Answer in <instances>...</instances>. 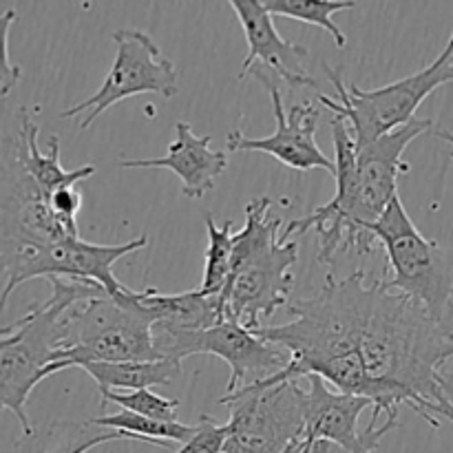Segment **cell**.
I'll list each match as a JSON object with an SVG mask.
<instances>
[{"mask_svg": "<svg viewBox=\"0 0 453 453\" xmlns=\"http://www.w3.org/2000/svg\"><path fill=\"white\" fill-rule=\"evenodd\" d=\"M330 127L336 153V195L310 215L292 219L283 230L286 239L310 230L317 233V259L327 265L339 252L370 255L376 243L372 226L379 224L396 199L401 175L410 173L403 153L416 137L432 131L434 122L416 118L407 127L363 146H357L345 119L332 118Z\"/></svg>", "mask_w": 453, "mask_h": 453, "instance_id": "1", "label": "cell"}, {"mask_svg": "<svg viewBox=\"0 0 453 453\" xmlns=\"http://www.w3.org/2000/svg\"><path fill=\"white\" fill-rule=\"evenodd\" d=\"M361 358L374 410L398 416L407 405L434 429L441 427L436 396L453 358V321L432 317L410 296L389 292L379 279Z\"/></svg>", "mask_w": 453, "mask_h": 453, "instance_id": "2", "label": "cell"}, {"mask_svg": "<svg viewBox=\"0 0 453 453\" xmlns=\"http://www.w3.org/2000/svg\"><path fill=\"white\" fill-rule=\"evenodd\" d=\"M376 296V281L365 283V273L357 270L345 279L327 274L326 286L312 299L288 305L290 323L264 326L255 334L290 354V361L261 385L288 383L308 376H326L334 363L361 354V341L370 321Z\"/></svg>", "mask_w": 453, "mask_h": 453, "instance_id": "3", "label": "cell"}, {"mask_svg": "<svg viewBox=\"0 0 453 453\" xmlns=\"http://www.w3.org/2000/svg\"><path fill=\"white\" fill-rule=\"evenodd\" d=\"M268 195L246 203V226L234 233V259L221 292L226 321L257 332L265 319L290 305L299 243L283 237V219L270 212Z\"/></svg>", "mask_w": 453, "mask_h": 453, "instance_id": "4", "label": "cell"}, {"mask_svg": "<svg viewBox=\"0 0 453 453\" xmlns=\"http://www.w3.org/2000/svg\"><path fill=\"white\" fill-rule=\"evenodd\" d=\"M51 295L34 303L13 326L0 330V405L20 423L25 438L35 436L25 407L31 392L47 376L58 374L66 314L71 308L109 292L97 283L49 279Z\"/></svg>", "mask_w": 453, "mask_h": 453, "instance_id": "5", "label": "cell"}, {"mask_svg": "<svg viewBox=\"0 0 453 453\" xmlns=\"http://www.w3.org/2000/svg\"><path fill=\"white\" fill-rule=\"evenodd\" d=\"M155 314L140 303V292L97 296L78 303L66 314L65 341L56 372L84 363L159 361L153 341Z\"/></svg>", "mask_w": 453, "mask_h": 453, "instance_id": "6", "label": "cell"}, {"mask_svg": "<svg viewBox=\"0 0 453 453\" xmlns=\"http://www.w3.org/2000/svg\"><path fill=\"white\" fill-rule=\"evenodd\" d=\"M326 73L336 93L334 97L319 93V102L327 106L334 118L348 122L357 146L370 144L414 122L418 106L436 88L453 82V31L432 65L385 87L363 91L357 84H345L341 71L332 66L326 65Z\"/></svg>", "mask_w": 453, "mask_h": 453, "instance_id": "7", "label": "cell"}, {"mask_svg": "<svg viewBox=\"0 0 453 453\" xmlns=\"http://www.w3.org/2000/svg\"><path fill=\"white\" fill-rule=\"evenodd\" d=\"M372 234L385 246L392 270V279H380L383 286L414 299L432 317L453 321V248L441 246L416 228L401 195L372 226Z\"/></svg>", "mask_w": 453, "mask_h": 453, "instance_id": "8", "label": "cell"}, {"mask_svg": "<svg viewBox=\"0 0 453 453\" xmlns=\"http://www.w3.org/2000/svg\"><path fill=\"white\" fill-rule=\"evenodd\" d=\"M149 243L146 234L131 239L118 246H100L88 243L84 239H69L60 243L40 242H4L0 243L3 257L4 288L0 296V305H7L9 296L16 288H20L31 279H73V281L97 283L111 296H124L131 288L118 281L113 274V264L131 252L142 250Z\"/></svg>", "mask_w": 453, "mask_h": 453, "instance_id": "9", "label": "cell"}, {"mask_svg": "<svg viewBox=\"0 0 453 453\" xmlns=\"http://www.w3.org/2000/svg\"><path fill=\"white\" fill-rule=\"evenodd\" d=\"M230 407V438L224 453H286L305 441L308 389L299 380L277 385L252 383L221 396Z\"/></svg>", "mask_w": 453, "mask_h": 453, "instance_id": "10", "label": "cell"}, {"mask_svg": "<svg viewBox=\"0 0 453 453\" xmlns=\"http://www.w3.org/2000/svg\"><path fill=\"white\" fill-rule=\"evenodd\" d=\"M113 42L115 60L102 87L91 97L60 113V118L87 113L80 122L82 131L91 128V124L104 111L128 97L142 96V93H157V96L171 100L180 91L177 66L164 56L153 35L140 29H118L113 34Z\"/></svg>", "mask_w": 453, "mask_h": 453, "instance_id": "11", "label": "cell"}, {"mask_svg": "<svg viewBox=\"0 0 453 453\" xmlns=\"http://www.w3.org/2000/svg\"><path fill=\"white\" fill-rule=\"evenodd\" d=\"M153 341L159 357L171 361L181 363L193 354H211L228 363L230 380L226 394H234L257 380L274 376L290 361L286 349L230 321L203 332H168L153 327Z\"/></svg>", "mask_w": 453, "mask_h": 453, "instance_id": "12", "label": "cell"}, {"mask_svg": "<svg viewBox=\"0 0 453 453\" xmlns=\"http://www.w3.org/2000/svg\"><path fill=\"white\" fill-rule=\"evenodd\" d=\"M0 242L60 243L78 239L51 208V197L27 171L13 128L4 124L0 146Z\"/></svg>", "mask_w": 453, "mask_h": 453, "instance_id": "13", "label": "cell"}, {"mask_svg": "<svg viewBox=\"0 0 453 453\" xmlns=\"http://www.w3.org/2000/svg\"><path fill=\"white\" fill-rule=\"evenodd\" d=\"M248 78H255L264 84L270 91L273 97V109H274V119H277V131L270 137H246L239 128L230 131L226 135V149L230 153H237V150H255V153H268L273 155L277 162H281L283 166L295 168V171H314V168H321V171L330 173L332 177L336 175V164L319 149L317 144V124L321 111L317 109L310 102L303 104H292L286 111L283 106V93L281 87L277 84V80L273 78L265 71H250Z\"/></svg>", "mask_w": 453, "mask_h": 453, "instance_id": "14", "label": "cell"}, {"mask_svg": "<svg viewBox=\"0 0 453 453\" xmlns=\"http://www.w3.org/2000/svg\"><path fill=\"white\" fill-rule=\"evenodd\" d=\"M308 425L305 441H330L352 453H374L383 436L398 427V416H388L379 425L380 411L374 410L370 425L358 432V418L367 407H374L370 398L332 392L321 376H308Z\"/></svg>", "mask_w": 453, "mask_h": 453, "instance_id": "15", "label": "cell"}, {"mask_svg": "<svg viewBox=\"0 0 453 453\" xmlns=\"http://www.w3.org/2000/svg\"><path fill=\"white\" fill-rule=\"evenodd\" d=\"M230 9L237 13L248 42L239 80H246L250 71H265L273 78L283 80L290 91L305 87L317 88V82L305 69L308 49L279 34L273 13L261 4V0H233Z\"/></svg>", "mask_w": 453, "mask_h": 453, "instance_id": "16", "label": "cell"}, {"mask_svg": "<svg viewBox=\"0 0 453 453\" xmlns=\"http://www.w3.org/2000/svg\"><path fill=\"white\" fill-rule=\"evenodd\" d=\"M211 135H197L188 122L175 124V140L168 153L155 159H122V168H164L175 173L181 193L188 199H203L215 188V181L228 166L224 150L211 149Z\"/></svg>", "mask_w": 453, "mask_h": 453, "instance_id": "17", "label": "cell"}, {"mask_svg": "<svg viewBox=\"0 0 453 453\" xmlns=\"http://www.w3.org/2000/svg\"><path fill=\"white\" fill-rule=\"evenodd\" d=\"M34 111L38 113L40 109L38 106H35V109H27V106H20V109H18L13 135H16L18 150H20L22 162H25L27 171L31 173V177L38 181L40 188L51 197L56 190L66 188V186H78L80 181L96 175V166H93V164H84V166L75 168V171H65V168H62L60 137L58 135H51L47 153H40L38 149L40 127L34 119Z\"/></svg>", "mask_w": 453, "mask_h": 453, "instance_id": "18", "label": "cell"}, {"mask_svg": "<svg viewBox=\"0 0 453 453\" xmlns=\"http://www.w3.org/2000/svg\"><path fill=\"white\" fill-rule=\"evenodd\" d=\"M140 303L155 314L157 330L168 332H203L226 321L221 295L211 296L202 290L162 295L155 288L140 292Z\"/></svg>", "mask_w": 453, "mask_h": 453, "instance_id": "19", "label": "cell"}, {"mask_svg": "<svg viewBox=\"0 0 453 453\" xmlns=\"http://www.w3.org/2000/svg\"><path fill=\"white\" fill-rule=\"evenodd\" d=\"M80 370L96 380L100 396L109 392H140V389L171 385L181 376V363L171 358L159 361H127V363H84Z\"/></svg>", "mask_w": 453, "mask_h": 453, "instance_id": "20", "label": "cell"}, {"mask_svg": "<svg viewBox=\"0 0 453 453\" xmlns=\"http://www.w3.org/2000/svg\"><path fill=\"white\" fill-rule=\"evenodd\" d=\"M88 423L96 425V427L124 434L127 441H140L159 447H171L173 442L184 445L195 434V427L180 423V420L177 423H164V420L146 418V416L133 414V411L127 410L111 416H97V418H91Z\"/></svg>", "mask_w": 453, "mask_h": 453, "instance_id": "21", "label": "cell"}, {"mask_svg": "<svg viewBox=\"0 0 453 453\" xmlns=\"http://www.w3.org/2000/svg\"><path fill=\"white\" fill-rule=\"evenodd\" d=\"M208 233V248H206V264H203V279L199 290L203 295L217 296L228 286V279L233 274V259H234V233L233 219H226L224 224L217 226L211 212L203 215Z\"/></svg>", "mask_w": 453, "mask_h": 453, "instance_id": "22", "label": "cell"}, {"mask_svg": "<svg viewBox=\"0 0 453 453\" xmlns=\"http://www.w3.org/2000/svg\"><path fill=\"white\" fill-rule=\"evenodd\" d=\"M261 4L273 16L292 18V20L305 22V25L321 27L332 35L336 47L343 49L348 44V38L341 31V27L332 22V16L354 9L358 3H354V0H261Z\"/></svg>", "mask_w": 453, "mask_h": 453, "instance_id": "23", "label": "cell"}, {"mask_svg": "<svg viewBox=\"0 0 453 453\" xmlns=\"http://www.w3.org/2000/svg\"><path fill=\"white\" fill-rule=\"evenodd\" d=\"M113 403L122 410L133 411V414L146 416V418L164 420V423H177V407L180 401L175 398H164L153 394L150 389H140V392H109L102 396V405Z\"/></svg>", "mask_w": 453, "mask_h": 453, "instance_id": "24", "label": "cell"}, {"mask_svg": "<svg viewBox=\"0 0 453 453\" xmlns=\"http://www.w3.org/2000/svg\"><path fill=\"white\" fill-rule=\"evenodd\" d=\"M115 441H127V436L119 432H111V429L96 427L91 423L66 425L65 438H62L56 453H87L96 449V447Z\"/></svg>", "mask_w": 453, "mask_h": 453, "instance_id": "25", "label": "cell"}, {"mask_svg": "<svg viewBox=\"0 0 453 453\" xmlns=\"http://www.w3.org/2000/svg\"><path fill=\"white\" fill-rule=\"evenodd\" d=\"M228 438V423L219 425L211 416H202L190 441L184 442L175 453H224Z\"/></svg>", "mask_w": 453, "mask_h": 453, "instance_id": "26", "label": "cell"}, {"mask_svg": "<svg viewBox=\"0 0 453 453\" xmlns=\"http://www.w3.org/2000/svg\"><path fill=\"white\" fill-rule=\"evenodd\" d=\"M13 20H16V12L7 9V12L0 16V35H3V71H0V97L7 100L9 93L13 91L18 82L22 78V69L18 65H13L12 56H9V29H12Z\"/></svg>", "mask_w": 453, "mask_h": 453, "instance_id": "27", "label": "cell"}, {"mask_svg": "<svg viewBox=\"0 0 453 453\" xmlns=\"http://www.w3.org/2000/svg\"><path fill=\"white\" fill-rule=\"evenodd\" d=\"M51 208L62 224L69 226L73 233H80L78 215L82 211V193L78 190V186H66V188L56 190L51 195Z\"/></svg>", "mask_w": 453, "mask_h": 453, "instance_id": "28", "label": "cell"}, {"mask_svg": "<svg viewBox=\"0 0 453 453\" xmlns=\"http://www.w3.org/2000/svg\"><path fill=\"white\" fill-rule=\"evenodd\" d=\"M436 416L453 425V374L445 372L441 379V394L436 396Z\"/></svg>", "mask_w": 453, "mask_h": 453, "instance_id": "29", "label": "cell"}, {"mask_svg": "<svg viewBox=\"0 0 453 453\" xmlns=\"http://www.w3.org/2000/svg\"><path fill=\"white\" fill-rule=\"evenodd\" d=\"M434 133H436V135L441 137V140H445L447 144L451 146V159H453V133L451 131H434Z\"/></svg>", "mask_w": 453, "mask_h": 453, "instance_id": "30", "label": "cell"}, {"mask_svg": "<svg viewBox=\"0 0 453 453\" xmlns=\"http://www.w3.org/2000/svg\"><path fill=\"white\" fill-rule=\"evenodd\" d=\"M308 445H310V441H308ZM308 445H305V449H303V451H301V453H308Z\"/></svg>", "mask_w": 453, "mask_h": 453, "instance_id": "31", "label": "cell"}]
</instances>
